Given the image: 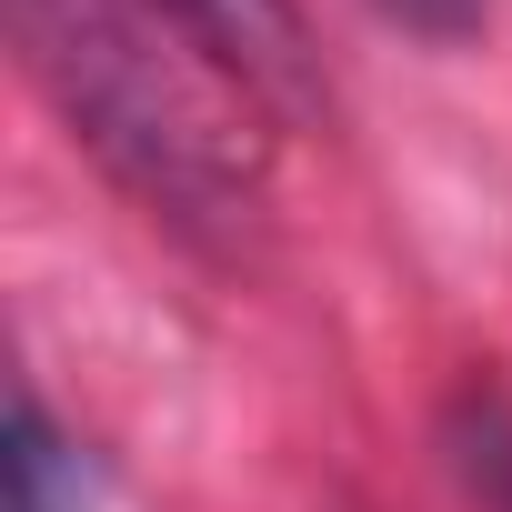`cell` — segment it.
<instances>
[{"mask_svg":"<svg viewBox=\"0 0 512 512\" xmlns=\"http://www.w3.org/2000/svg\"><path fill=\"white\" fill-rule=\"evenodd\" d=\"M452 452H462L472 492H482L492 512H512V402H502V392H462V402H452Z\"/></svg>","mask_w":512,"mask_h":512,"instance_id":"obj_4","label":"cell"},{"mask_svg":"<svg viewBox=\"0 0 512 512\" xmlns=\"http://www.w3.org/2000/svg\"><path fill=\"white\" fill-rule=\"evenodd\" d=\"M11 512H81V452L51 432L41 402L11 412Z\"/></svg>","mask_w":512,"mask_h":512,"instance_id":"obj_3","label":"cell"},{"mask_svg":"<svg viewBox=\"0 0 512 512\" xmlns=\"http://www.w3.org/2000/svg\"><path fill=\"white\" fill-rule=\"evenodd\" d=\"M151 11L251 101V111H322V51L292 0H151Z\"/></svg>","mask_w":512,"mask_h":512,"instance_id":"obj_2","label":"cell"},{"mask_svg":"<svg viewBox=\"0 0 512 512\" xmlns=\"http://www.w3.org/2000/svg\"><path fill=\"white\" fill-rule=\"evenodd\" d=\"M382 21H402V31H422V41H472L482 31V0H372Z\"/></svg>","mask_w":512,"mask_h":512,"instance_id":"obj_5","label":"cell"},{"mask_svg":"<svg viewBox=\"0 0 512 512\" xmlns=\"http://www.w3.org/2000/svg\"><path fill=\"white\" fill-rule=\"evenodd\" d=\"M21 51L71 131L191 241H231L262 211L251 101L151 11V0H11Z\"/></svg>","mask_w":512,"mask_h":512,"instance_id":"obj_1","label":"cell"}]
</instances>
